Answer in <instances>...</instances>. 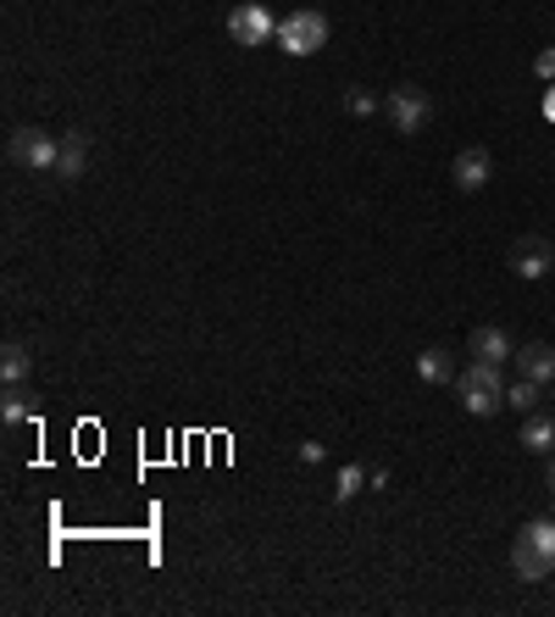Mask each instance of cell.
I'll return each mask as SVG.
<instances>
[{
  "mask_svg": "<svg viewBox=\"0 0 555 617\" xmlns=\"http://www.w3.org/2000/svg\"><path fill=\"white\" fill-rule=\"evenodd\" d=\"M417 373L428 379V384H444V379H455V368H450V350H422V357H417Z\"/></svg>",
  "mask_w": 555,
  "mask_h": 617,
  "instance_id": "9a60e30c",
  "label": "cell"
},
{
  "mask_svg": "<svg viewBox=\"0 0 555 617\" xmlns=\"http://www.w3.org/2000/svg\"><path fill=\"white\" fill-rule=\"evenodd\" d=\"M89 167V134H61V150H56V179H83Z\"/></svg>",
  "mask_w": 555,
  "mask_h": 617,
  "instance_id": "7c38bea8",
  "label": "cell"
},
{
  "mask_svg": "<svg viewBox=\"0 0 555 617\" xmlns=\"http://www.w3.org/2000/svg\"><path fill=\"white\" fill-rule=\"evenodd\" d=\"M56 150H61V139L45 128H12V139H7V156L23 172H56Z\"/></svg>",
  "mask_w": 555,
  "mask_h": 617,
  "instance_id": "5b68a950",
  "label": "cell"
},
{
  "mask_svg": "<svg viewBox=\"0 0 555 617\" xmlns=\"http://www.w3.org/2000/svg\"><path fill=\"white\" fill-rule=\"evenodd\" d=\"M322 457H328V451H322V446H317V439H306V446H301V462H306V468H317V462H322Z\"/></svg>",
  "mask_w": 555,
  "mask_h": 617,
  "instance_id": "ffe728a7",
  "label": "cell"
},
{
  "mask_svg": "<svg viewBox=\"0 0 555 617\" xmlns=\"http://www.w3.org/2000/svg\"><path fill=\"white\" fill-rule=\"evenodd\" d=\"M361 484H366V473H361L355 462H344V468H339V479H333V495H339V501H355V495H361Z\"/></svg>",
  "mask_w": 555,
  "mask_h": 617,
  "instance_id": "2e32d148",
  "label": "cell"
},
{
  "mask_svg": "<svg viewBox=\"0 0 555 617\" xmlns=\"http://www.w3.org/2000/svg\"><path fill=\"white\" fill-rule=\"evenodd\" d=\"M228 40L245 45V51H256V45L278 40V18L261 7V0H239V7L228 12Z\"/></svg>",
  "mask_w": 555,
  "mask_h": 617,
  "instance_id": "8992f818",
  "label": "cell"
},
{
  "mask_svg": "<svg viewBox=\"0 0 555 617\" xmlns=\"http://www.w3.org/2000/svg\"><path fill=\"white\" fill-rule=\"evenodd\" d=\"M467 350H473V362H500V368H506V362L517 357V345H511V334H506V328H495V323L473 328Z\"/></svg>",
  "mask_w": 555,
  "mask_h": 617,
  "instance_id": "9c48e42d",
  "label": "cell"
},
{
  "mask_svg": "<svg viewBox=\"0 0 555 617\" xmlns=\"http://www.w3.org/2000/svg\"><path fill=\"white\" fill-rule=\"evenodd\" d=\"M272 45L284 51V56H317V51L328 45V18L312 12V7L278 18V40H272Z\"/></svg>",
  "mask_w": 555,
  "mask_h": 617,
  "instance_id": "3957f363",
  "label": "cell"
},
{
  "mask_svg": "<svg viewBox=\"0 0 555 617\" xmlns=\"http://www.w3.org/2000/svg\"><path fill=\"white\" fill-rule=\"evenodd\" d=\"M0 417H7L12 428L29 417V395H23V384H7V401H0Z\"/></svg>",
  "mask_w": 555,
  "mask_h": 617,
  "instance_id": "e0dca14e",
  "label": "cell"
},
{
  "mask_svg": "<svg viewBox=\"0 0 555 617\" xmlns=\"http://www.w3.org/2000/svg\"><path fill=\"white\" fill-rule=\"evenodd\" d=\"M544 117L555 123V78H550V96H544Z\"/></svg>",
  "mask_w": 555,
  "mask_h": 617,
  "instance_id": "7402d4cb",
  "label": "cell"
},
{
  "mask_svg": "<svg viewBox=\"0 0 555 617\" xmlns=\"http://www.w3.org/2000/svg\"><path fill=\"white\" fill-rule=\"evenodd\" d=\"M455 395H461V412H467V417H495L506 406V373H500V362H473L467 373L455 379Z\"/></svg>",
  "mask_w": 555,
  "mask_h": 617,
  "instance_id": "7a4b0ae2",
  "label": "cell"
},
{
  "mask_svg": "<svg viewBox=\"0 0 555 617\" xmlns=\"http://www.w3.org/2000/svg\"><path fill=\"white\" fill-rule=\"evenodd\" d=\"M511 568L522 584H544L555 573V512L522 523V535L511 540Z\"/></svg>",
  "mask_w": 555,
  "mask_h": 617,
  "instance_id": "6da1fadb",
  "label": "cell"
},
{
  "mask_svg": "<svg viewBox=\"0 0 555 617\" xmlns=\"http://www.w3.org/2000/svg\"><path fill=\"white\" fill-rule=\"evenodd\" d=\"M378 106H384V101H378L373 90H350V112H355V117H373Z\"/></svg>",
  "mask_w": 555,
  "mask_h": 617,
  "instance_id": "ac0fdd59",
  "label": "cell"
},
{
  "mask_svg": "<svg viewBox=\"0 0 555 617\" xmlns=\"http://www.w3.org/2000/svg\"><path fill=\"white\" fill-rule=\"evenodd\" d=\"M533 72H539V78H555V45L533 56Z\"/></svg>",
  "mask_w": 555,
  "mask_h": 617,
  "instance_id": "d6986e66",
  "label": "cell"
},
{
  "mask_svg": "<svg viewBox=\"0 0 555 617\" xmlns=\"http://www.w3.org/2000/svg\"><path fill=\"white\" fill-rule=\"evenodd\" d=\"M29 373H34V350L23 339H7V350H0V379H7V384H29Z\"/></svg>",
  "mask_w": 555,
  "mask_h": 617,
  "instance_id": "4fadbf2b",
  "label": "cell"
},
{
  "mask_svg": "<svg viewBox=\"0 0 555 617\" xmlns=\"http://www.w3.org/2000/svg\"><path fill=\"white\" fill-rule=\"evenodd\" d=\"M550 401H555V384H550Z\"/></svg>",
  "mask_w": 555,
  "mask_h": 617,
  "instance_id": "603a6c76",
  "label": "cell"
},
{
  "mask_svg": "<svg viewBox=\"0 0 555 617\" xmlns=\"http://www.w3.org/2000/svg\"><path fill=\"white\" fill-rule=\"evenodd\" d=\"M544 484H550V512H555V457H550V468H544Z\"/></svg>",
  "mask_w": 555,
  "mask_h": 617,
  "instance_id": "44dd1931",
  "label": "cell"
},
{
  "mask_svg": "<svg viewBox=\"0 0 555 617\" xmlns=\"http://www.w3.org/2000/svg\"><path fill=\"white\" fill-rule=\"evenodd\" d=\"M384 112H389V128L406 134V139L433 123V101H428V90H417V83H395V90L384 96Z\"/></svg>",
  "mask_w": 555,
  "mask_h": 617,
  "instance_id": "277c9868",
  "label": "cell"
},
{
  "mask_svg": "<svg viewBox=\"0 0 555 617\" xmlns=\"http://www.w3.org/2000/svg\"><path fill=\"white\" fill-rule=\"evenodd\" d=\"M522 451L555 457V417H550V412H528V417H522Z\"/></svg>",
  "mask_w": 555,
  "mask_h": 617,
  "instance_id": "8fae6325",
  "label": "cell"
},
{
  "mask_svg": "<svg viewBox=\"0 0 555 617\" xmlns=\"http://www.w3.org/2000/svg\"><path fill=\"white\" fill-rule=\"evenodd\" d=\"M517 362H522V379H533V384H555V345H544V339H533V345H522L517 350Z\"/></svg>",
  "mask_w": 555,
  "mask_h": 617,
  "instance_id": "30bf717a",
  "label": "cell"
},
{
  "mask_svg": "<svg viewBox=\"0 0 555 617\" xmlns=\"http://www.w3.org/2000/svg\"><path fill=\"white\" fill-rule=\"evenodd\" d=\"M489 172H495V161H489V150L484 145H467L455 161H450V179H455V190L461 195H478L484 184H489Z\"/></svg>",
  "mask_w": 555,
  "mask_h": 617,
  "instance_id": "52a82bcc",
  "label": "cell"
},
{
  "mask_svg": "<svg viewBox=\"0 0 555 617\" xmlns=\"http://www.w3.org/2000/svg\"><path fill=\"white\" fill-rule=\"evenodd\" d=\"M539 401H544V384H533V379H517V384H506V406L511 412H539Z\"/></svg>",
  "mask_w": 555,
  "mask_h": 617,
  "instance_id": "5bb4252c",
  "label": "cell"
},
{
  "mask_svg": "<svg viewBox=\"0 0 555 617\" xmlns=\"http://www.w3.org/2000/svg\"><path fill=\"white\" fill-rule=\"evenodd\" d=\"M550 268H555V245H550V239L528 234V239L511 245V273H517V279H544Z\"/></svg>",
  "mask_w": 555,
  "mask_h": 617,
  "instance_id": "ba28073f",
  "label": "cell"
}]
</instances>
